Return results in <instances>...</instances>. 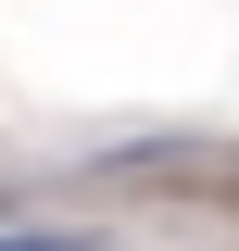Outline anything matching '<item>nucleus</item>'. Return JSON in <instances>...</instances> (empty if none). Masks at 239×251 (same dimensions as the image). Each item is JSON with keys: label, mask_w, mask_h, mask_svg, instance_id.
Listing matches in <instances>:
<instances>
[{"label": "nucleus", "mask_w": 239, "mask_h": 251, "mask_svg": "<svg viewBox=\"0 0 239 251\" xmlns=\"http://www.w3.org/2000/svg\"><path fill=\"white\" fill-rule=\"evenodd\" d=\"M0 251H76V239H0Z\"/></svg>", "instance_id": "obj_1"}]
</instances>
